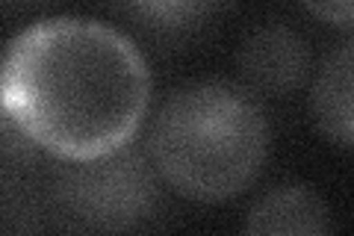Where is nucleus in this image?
Instances as JSON below:
<instances>
[{"mask_svg":"<svg viewBox=\"0 0 354 236\" xmlns=\"http://www.w3.org/2000/svg\"><path fill=\"white\" fill-rule=\"evenodd\" d=\"M307 12H313V15H319V18H325V21H330V24L348 27V24H351L354 6L348 3V0H339V3H307Z\"/></svg>","mask_w":354,"mask_h":236,"instance_id":"6e6552de","label":"nucleus"},{"mask_svg":"<svg viewBox=\"0 0 354 236\" xmlns=\"http://www.w3.org/2000/svg\"><path fill=\"white\" fill-rule=\"evenodd\" d=\"M130 12L139 18H148L153 27H183V24H192L198 15L209 12V6L204 3H139V6H130Z\"/></svg>","mask_w":354,"mask_h":236,"instance_id":"0eeeda50","label":"nucleus"},{"mask_svg":"<svg viewBox=\"0 0 354 236\" xmlns=\"http://www.w3.org/2000/svg\"><path fill=\"white\" fill-rule=\"evenodd\" d=\"M151 89L145 53L97 18L32 21L0 53V112L59 163L130 145L148 116Z\"/></svg>","mask_w":354,"mask_h":236,"instance_id":"f257e3e1","label":"nucleus"},{"mask_svg":"<svg viewBox=\"0 0 354 236\" xmlns=\"http://www.w3.org/2000/svg\"><path fill=\"white\" fill-rule=\"evenodd\" d=\"M50 198L57 216L77 233L124 236L157 216L162 181L148 151L124 145L86 163H62Z\"/></svg>","mask_w":354,"mask_h":236,"instance_id":"7ed1b4c3","label":"nucleus"},{"mask_svg":"<svg viewBox=\"0 0 354 236\" xmlns=\"http://www.w3.org/2000/svg\"><path fill=\"white\" fill-rule=\"evenodd\" d=\"M242 236H330L328 207L307 183L274 186L251 207Z\"/></svg>","mask_w":354,"mask_h":236,"instance_id":"39448f33","label":"nucleus"},{"mask_svg":"<svg viewBox=\"0 0 354 236\" xmlns=\"http://www.w3.org/2000/svg\"><path fill=\"white\" fill-rule=\"evenodd\" d=\"M236 62L251 95H290L307 80L310 48L295 27L272 21L248 33Z\"/></svg>","mask_w":354,"mask_h":236,"instance_id":"20e7f679","label":"nucleus"},{"mask_svg":"<svg viewBox=\"0 0 354 236\" xmlns=\"http://www.w3.org/2000/svg\"><path fill=\"white\" fill-rule=\"evenodd\" d=\"M351 42H342L337 51L325 56L319 77L313 83V116L316 125L330 139L348 148L354 139L351 118Z\"/></svg>","mask_w":354,"mask_h":236,"instance_id":"423d86ee","label":"nucleus"},{"mask_svg":"<svg viewBox=\"0 0 354 236\" xmlns=\"http://www.w3.org/2000/svg\"><path fill=\"white\" fill-rule=\"evenodd\" d=\"M269 118L245 86L195 80L165 98L148 133L160 181L192 201H227L257 181L269 156Z\"/></svg>","mask_w":354,"mask_h":236,"instance_id":"f03ea898","label":"nucleus"}]
</instances>
